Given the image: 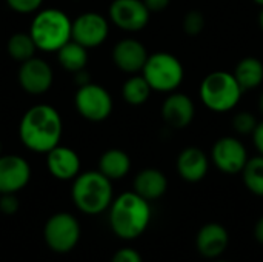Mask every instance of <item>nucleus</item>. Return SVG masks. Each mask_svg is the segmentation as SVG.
I'll return each instance as SVG.
<instances>
[{
  "instance_id": "obj_16",
  "label": "nucleus",
  "mask_w": 263,
  "mask_h": 262,
  "mask_svg": "<svg viewBox=\"0 0 263 262\" xmlns=\"http://www.w3.org/2000/svg\"><path fill=\"white\" fill-rule=\"evenodd\" d=\"M230 246V233L219 222H208L196 235L197 252L208 259H219Z\"/></svg>"
},
{
  "instance_id": "obj_7",
  "label": "nucleus",
  "mask_w": 263,
  "mask_h": 262,
  "mask_svg": "<svg viewBox=\"0 0 263 262\" xmlns=\"http://www.w3.org/2000/svg\"><path fill=\"white\" fill-rule=\"evenodd\" d=\"M74 105L77 113L89 122H103L112 113L114 102L109 91L97 83H85L79 86Z\"/></svg>"
},
{
  "instance_id": "obj_37",
  "label": "nucleus",
  "mask_w": 263,
  "mask_h": 262,
  "mask_svg": "<svg viewBox=\"0 0 263 262\" xmlns=\"http://www.w3.org/2000/svg\"><path fill=\"white\" fill-rule=\"evenodd\" d=\"M214 262H230V261H223V259H214Z\"/></svg>"
},
{
  "instance_id": "obj_11",
  "label": "nucleus",
  "mask_w": 263,
  "mask_h": 262,
  "mask_svg": "<svg viewBox=\"0 0 263 262\" xmlns=\"http://www.w3.org/2000/svg\"><path fill=\"white\" fill-rule=\"evenodd\" d=\"M109 34V22L105 15L88 11L72 20V40L85 48L100 46Z\"/></svg>"
},
{
  "instance_id": "obj_14",
  "label": "nucleus",
  "mask_w": 263,
  "mask_h": 262,
  "mask_svg": "<svg viewBox=\"0 0 263 262\" xmlns=\"http://www.w3.org/2000/svg\"><path fill=\"white\" fill-rule=\"evenodd\" d=\"M29 179L31 167L26 159L17 154L0 156V195L20 191Z\"/></svg>"
},
{
  "instance_id": "obj_9",
  "label": "nucleus",
  "mask_w": 263,
  "mask_h": 262,
  "mask_svg": "<svg viewBox=\"0 0 263 262\" xmlns=\"http://www.w3.org/2000/svg\"><path fill=\"white\" fill-rule=\"evenodd\" d=\"M248 150L245 144L234 136L219 137L211 148V162L223 174H239L248 162Z\"/></svg>"
},
{
  "instance_id": "obj_10",
  "label": "nucleus",
  "mask_w": 263,
  "mask_h": 262,
  "mask_svg": "<svg viewBox=\"0 0 263 262\" xmlns=\"http://www.w3.org/2000/svg\"><path fill=\"white\" fill-rule=\"evenodd\" d=\"M109 20L122 31L137 32L146 28L151 11L143 0H112L108 9Z\"/></svg>"
},
{
  "instance_id": "obj_35",
  "label": "nucleus",
  "mask_w": 263,
  "mask_h": 262,
  "mask_svg": "<svg viewBox=\"0 0 263 262\" xmlns=\"http://www.w3.org/2000/svg\"><path fill=\"white\" fill-rule=\"evenodd\" d=\"M259 26H260V29L263 31V8L260 9V14H259Z\"/></svg>"
},
{
  "instance_id": "obj_30",
  "label": "nucleus",
  "mask_w": 263,
  "mask_h": 262,
  "mask_svg": "<svg viewBox=\"0 0 263 262\" xmlns=\"http://www.w3.org/2000/svg\"><path fill=\"white\" fill-rule=\"evenodd\" d=\"M111 262H143V259H142V255L136 249L123 247L114 253Z\"/></svg>"
},
{
  "instance_id": "obj_21",
  "label": "nucleus",
  "mask_w": 263,
  "mask_h": 262,
  "mask_svg": "<svg viewBox=\"0 0 263 262\" xmlns=\"http://www.w3.org/2000/svg\"><path fill=\"white\" fill-rule=\"evenodd\" d=\"M233 74L237 79L243 93L257 90L263 83V62L253 56L243 57L236 65Z\"/></svg>"
},
{
  "instance_id": "obj_38",
  "label": "nucleus",
  "mask_w": 263,
  "mask_h": 262,
  "mask_svg": "<svg viewBox=\"0 0 263 262\" xmlns=\"http://www.w3.org/2000/svg\"><path fill=\"white\" fill-rule=\"evenodd\" d=\"M0 156H2V142H0Z\"/></svg>"
},
{
  "instance_id": "obj_19",
  "label": "nucleus",
  "mask_w": 263,
  "mask_h": 262,
  "mask_svg": "<svg viewBox=\"0 0 263 262\" xmlns=\"http://www.w3.org/2000/svg\"><path fill=\"white\" fill-rule=\"evenodd\" d=\"M134 191L146 201L160 199L168 190V178L159 168H143L133 182Z\"/></svg>"
},
{
  "instance_id": "obj_29",
  "label": "nucleus",
  "mask_w": 263,
  "mask_h": 262,
  "mask_svg": "<svg viewBox=\"0 0 263 262\" xmlns=\"http://www.w3.org/2000/svg\"><path fill=\"white\" fill-rule=\"evenodd\" d=\"M18 199L15 193H3L0 195V212L5 215H14L18 210Z\"/></svg>"
},
{
  "instance_id": "obj_17",
  "label": "nucleus",
  "mask_w": 263,
  "mask_h": 262,
  "mask_svg": "<svg viewBox=\"0 0 263 262\" xmlns=\"http://www.w3.org/2000/svg\"><path fill=\"white\" fill-rule=\"evenodd\" d=\"M176 170L185 182L197 184L208 174L210 158L199 147H186L179 153L176 159Z\"/></svg>"
},
{
  "instance_id": "obj_26",
  "label": "nucleus",
  "mask_w": 263,
  "mask_h": 262,
  "mask_svg": "<svg viewBox=\"0 0 263 262\" xmlns=\"http://www.w3.org/2000/svg\"><path fill=\"white\" fill-rule=\"evenodd\" d=\"M205 25H206L205 15L199 9L188 11L185 14V17H183V22H182V26H183L185 34L186 36H191V37H196V36L202 34V31L205 29Z\"/></svg>"
},
{
  "instance_id": "obj_36",
  "label": "nucleus",
  "mask_w": 263,
  "mask_h": 262,
  "mask_svg": "<svg viewBox=\"0 0 263 262\" xmlns=\"http://www.w3.org/2000/svg\"><path fill=\"white\" fill-rule=\"evenodd\" d=\"M253 2H254L256 5H259L260 8H263V0H253Z\"/></svg>"
},
{
  "instance_id": "obj_24",
  "label": "nucleus",
  "mask_w": 263,
  "mask_h": 262,
  "mask_svg": "<svg viewBox=\"0 0 263 262\" xmlns=\"http://www.w3.org/2000/svg\"><path fill=\"white\" fill-rule=\"evenodd\" d=\"M240 174L247 190L254 196L263 198V156L250 158Z\"/></svg>"
},
{
  "instance_id": "obj_3",
  "label": "nucleus",
  "mask_w": 263,
  "mask_h": 262,
  "mask_svg": "<svg viewBox=\"0 0 263 262\" xmlns=\"http://www.w3.org/2000/svg\"><path fill=\"white\" fill-rule=\"evenodd\" d=\"M29 34L37 49L57 53L72 39V20L66 12L57 8L39 9L31 22Z\"/></svg>"
},
{
  "instance_id": "obj_31",
  "label": "nucleus",
  "mask_w": 263,
  "mask_h": 262,
  "mask_svg": "<svg viewBox=\"0 0 263 262\" xmlns=\"http://www.w3.org/2000/svg\"><path fill=\"white\" fill-rule=\"evenodd\" d=\"M251 136H253V144H254V148L257 150V154L263 156V119L259 120V124Z\"/></svg>"
},
{
  "instance_id": "obj_23",
  "label": "nucleus",
  "mask_w": 263,
  "mask_h": 262,
  "mask_svg": "<svg viewBox=\"0 0 263 262\" xmlns=\"http://www.w3.org/2000/svg\"><path fill=\"white\" fill-rule=\"evenodd\" d=\"M153 88L146 82V79L142 74H133L128 77L122 86V97L128 105L140 107L148 102L151 97Z\"/></svg>"
},
{
  "instance_id": "obj_13",
  "label": "nucleus",
  "mask_w": 263,
  "mask_h": 262,
  "mask_svg": "<svg viewBox=\"0 0 263 262\" xmlns=\"http://www.w3.org/2000/svg\"><path fill=\"white\" fill-rule=\"evenodd\" d=\"M162 119L174 130L188 128L196 116V105L193 99L180 91H173L166 96L160 108Z\"/></svg>"
},
{
  "instance_id": "obj_15",
  "label": "nucleus",
  "mask_w": 263,
  "mask_h": 262,
  "mask_svg": "<svg viewBox=\"0 0 263 262\" xmlns=\"http://www.w3.org/2000/svg\"><path fill=\"white\" fill-rule=\"evenodd\" d=\"M148 57L146 46L137 39H122L112 48L114 65L126 74L142 73Z\"/></svg>"
},
{
  "instance_id": "obj_27",
  "label": "nucleus",
  "mask_w": 263,
  "mask_h": 262,
  "mask_svg": "<svg viewBox=\"0 0 263 262\" xmlns=\"http://www.w3.org/2000/svg\"><path fill=\"white\" fill-rule=\"evenodd\" d=\"M259 120L250 111H239L233 117V130L240 136H250L256 130Z\"/></svg>"
},
{
  "instance_id": "obj_34",
  "label": "nucleus",
  "mask_w": 263,
  "mask_h": 262,
  "mask_svg": "<svg viewBox=\"0 0 263 262\" xmlns=\"http://www.w3.org/2000/svg\"><path fill=\"white\" fill-rule=\"evenodd\" d=\"M257 108H259V113L263 116V91L259 96V102H257Z\"/></svg>"
},
{
  "instance_id": "obj_4",
  "label": "nucleus",
  "mask_w": 263,
  "mask_h": 262,
  "mask_svg": "<svg viewBox=\"0 0 263 262\" xmlns=\"http://www.w3.org/2000/svg\"><path fill=\"white\" fill-rule=\"evenodd\" d=\"M71 198L82 213L100 215L109 210L114 201L112 181L99 170L80 173L74 179Z\"/></svg>"
},
{
  "instance_id": "obj_1",
  "label": "nucleus",
  "mask_w": 263,
  "mask_h": 262,
  "mask_svg": "<svg viewBox=\"0 0 263 262\" xmlns=\"http://www.w3.org/2000/svg\"><path fill=\"white\" fill-rule=\"evenodd\" d=\"M63 134V120L60 113L46 103L31 107L20 119V142L34 153L46 154L57 145Z\"/></svg>"
},
{
  "instance_id": "obj_18",
  "label": "nucleus",
  "mask_w": 263,
  "mask_h": 262,
  "mask_svg": "<svg viewBox=\"0 0 263 262\" xmlns=\"http://www.w3.org/2000/svg\"><path fill=\"white\" fill-rule=\"evenodd\" d=\"M46 167L52 178L71 181L80 174V158L72 148L57 145L46 153Z\"/></svg>"
},
{
  "instance_id": "obj_22",
  "label": "nucleus",
  "mask_w": 263,
  "mask_h": 262,
  "mask_svg": "<svg viewBox=\"0 0 263 262\" xmlns=\"http://www.w3.org/2000/svg\"><path fill=\"white\" fill-rule=\"evenodd\" d=\"M57 60L66 71L79 73L88 63V48L71 39L57 51Z\"/></svg>"
},
{
  "instance_id": "obj_6",
  "label": "nucleus",
  "mask_w": 263,
  "mask_h": 262,
  "mask_svg": "<svg viewBox=\"0 0 263 262\" xmlns=\"http://www.w3.org/2000/svg\"><path fill=\"white\" fill-rule=\"evenodd\" d=\"M142 76L146 79L153 91L170 94L177 91L185 77V68L174 54L166 51H157L149 54Z\"/></svg>"
},
{
  "instance_id": "obj_32",
  "label": "nucleus",
  "mask_w": 263,
  "mask_h": 262,
  "mask_svg": "<svg viewBox=\"0 0 263 262\" xmlns=\"http://www.w3.org/2000/svg\"><path fill=\"white\" fill-rule=\"evenodd\" d=\"M143 2H145L146 8L151 11V14L153 12H162V11H165L170 6V3H171V0H143Z\"/></svg>"
},
{
  "instance_id": "obj_12",
  "label": "nucleus",
  "mask_w": 263,
  "mask_h": 262,
  "mask_svg": "<svg viewBox=\"0 0 263 262\" xmlns=\"http://www.w3.org/2000/svg\"><path fill=\"white\" fill-rule=\"evenodd\" d=\"M17 79L23 91L32 96H40L49 91V88L52 86L54 73L48 62L34 56L20 63Z\"/></svg>"
},
{
  "instance_id": "obj_25",
  "label": "nucleus",
  "mask_w": 263,
  "mask_h": 262,
  "mask_svg": "<svg viewBox=\"0 0 263 262\" xmlns=\"http://www.w3.org/2000/svg\"><path fill=\"white\" fill-rule=\"evenodd\" d=\"M35 49L37 46L29 32H15L8 39V43H6L8 54L20 63L34 57Z\"/></svg>"
},
{
  "instance_id": "obj_33",
  "label": "nucleus",
  "mask_w": 263,
  "mask_h": 262,
  "mask_svg": "<svg viewBox=\"0 0 263 262\" xmlns=\"http://www.w3.org/2000/svg\"><path fill=\"white\" fill-rule=\"evenodd\" d=\"M254 238L259 244L263 246V216L259 218V221L254 225Z\"/></svg>"
},
{
  "instance_id": "obj_28",
  "label": "nucleus",
  "mask_w": 263,
  "mask_h": 262,
  "mask_svg": "<svg viewBox=\"0 0 263 262\" xmlns=\"http://www.w3.org/2000/svg\"><path fill=\"white\" fill-rule=\"evenodd\" d=\"M6 5L18 14H32L37 12L43 3V0H5Z\"/></svg>"
},
{
  "instance_id": "obj_5",
  "label": "nucleus",
  "mask_w": 263,
  "mask_h": 262,
  "mask_svg": "<svg viewBox=\"0 0 263 262\" xmlns=\"http://www.w3.org/2000/svg\"><path fill=\"white\" fill-rule=\"evenodd\" d=\"M242 94L243 90L234 74L222 69L206 74L199 88L202 103L214 113H228L234 110L239 105Z\"/></svg>"
},
{
  "instance_id": "obj_8",
  "label": "nucleus",
  "mask_w": 263,
  "mask_h": 262,
  "mask_svg": "<svg viewBox=\"0 0 263 262\" xmlns=\"http://www.w3.org/2000/svg\"><path fill=\"white\" fill-rule=\"evenodd\" d=\"M43 238L52 252L68 253L80 239V224L69 213H55L46 221Z\"/></svg>"
},
{
  "instance_id": "obj_2",
  "label": "nucleus",
  "mask_w": 263,
  "mask_h": 262,
  "mask_svg": "<svg viewBox=\"0 0 263 262\" xmlns=\"http://www.w3.org/2000/svg\"><path fill=\"white\" fill-rule=\"evenodd\" d=\"M149 201L139 196L134 190L119 195L109 207V225L120 239H136L142 236L151 224Z\"/></svg>"
},
{
  "instance_id": "obj_20",
  "label": "nucleus",
  "mask_w": 263,
  "mask_h": 262,
  "mask_svg": "<svg viewBox=\"0 0 263 262\" xmlns=\"http://www.w3.org/2000/svg\"><path fill=\"white\" fill-rule=\"evenodd\" d=\"M131 170V158L120 148L106 150L99 159V171L111 181L123 179Z\"/></svg>"
}]
</instances>
